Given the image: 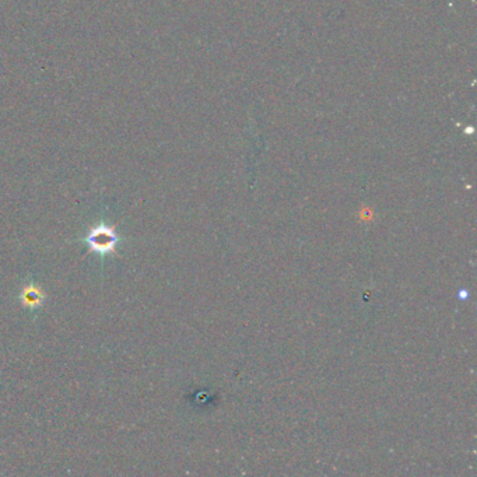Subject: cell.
<instances>
[{
    "mask_svg": "<svg viewBox=\"0 0 477 477\" xmlns=\"http://www.w3.org/2000/svg\"><path fill=\"white\" fill-rule=\"evenodd\" d=\"M121 236L115 231V227L108 226L105 221H99L89 230L82 242H84L92 252L97 253L101 259L106 255L116 253V248L121 243Z\"/></svg>",
    "mask_w": 477,
    "mask_h": 477,
    "instance_id": "1",
    "label": "cell"
},
{
    "mask_svg": "<svg viewBox=\"0 0 477 477\" xmlns=\"http://www.w3.org/2000/svg\"><path fill=\"white\" fill-rule=\"evenodd\" d=\"M20 302L26 308L38 309L45 302V294L41 287L37 286L34 282H30L27 286L23 287L20 292Z\"/></svg>",
    "mask_w": 477,
    "mask_h": 477,
    "instance_id": "2",
    "label": "cell"
}]
</instances>
